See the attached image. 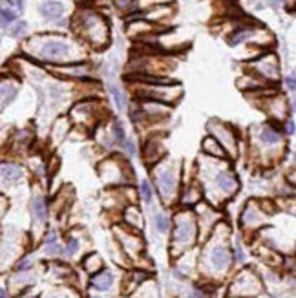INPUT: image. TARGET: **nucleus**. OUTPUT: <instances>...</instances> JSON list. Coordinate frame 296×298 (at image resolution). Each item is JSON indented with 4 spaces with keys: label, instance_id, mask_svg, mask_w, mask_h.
Returning <instances> with one entry per match:
<instances>
[{
    "label": "nucleus",
    "instance_id": "1",
    "mask_svg": "<svg viewBox=\"0 0 296 298\" xmlns=\"http://www.w3.org/2000/svg\"><path fill=\"white\" fill-rule=\"evenodd\" d=\"M258 141H260V147H263V149L276 150L283 147V135H281L280 128L273 127V125H265V127L260 128Z\"/></svg>",
    "mask_w": 296,
    "mask_h": 298
},
{
    "label": "nucleus",
    "instance_id": "2",
    "mask_svg": "<svg viewBox=\"0 0 296 298\" xmlns=\"http://www.w3.org/2000/svg\"><path fill=\"white\" fill-rule=\"evenodd\" d=\"M194 238H196V225H194V222L189 216L179 218L174 231V242L179 243V245H190L194 242Z\"/></svg>",
    "mask_w": 296,
    "mask_h": 298
},
{
    "label": "nucleus",
    "instance_id": "3",
    "mask_svg": "<svg viewBox=\"0 0 296 298\" xmlns=\"http://www.w3.org/2000/svg\"><path fill=\"white\" fill-rule=\"evenodd\" d=\"M209 128L212 130V135H216V139H223L221 143H225V147L232 150V154L236 152V145H238V139H236V134L234 130L227 125H220L218 121L216 123H209Z\"/></svg>",
    "mask_w": 296,
    "mask_h": 298
},
{
    "label": "nucleus",
    "instance_id": "4",
    "mask_svg": "<svg viewBox=\"0 0 296 298\" xmlns=\"http://www.w3.org/2000/svg\"><path fill=\"white\" fill-rule=\"evenodd\" d=\"M157 185H159V190L165 198H170L172 194L175 192V186H177V178H175V172L172 168H165L157 176Z\"/></svg>",
    "mask_w": 296,
    "mask_h": 298
},
{
    "label": "nucleus",
    "instance_id": "5",
    "mask_svg": "<svg viewBox=\"0 0 296 298\" xmlns=\"http://www.w3.org/2000/svg\"><path fill=\"white\" fill-rule=\"evenodd\" d=\"M209 260H210L214 269L225 271V269L228 267V263H230V253H228L227 247L216 245L210 249V253H209Z\"/></svg>",
    "mask_w": 296,
    "mask_h": 298
},
{
    "label": "nucleus",
    "instance_id": "6",
    "mask_svg": "<svg viewBox=\"0 0 296 298\" xmlns=\"http://www.w3.org/2000/svg\"><path fill=\"white\" fill-rule=\"evenodd\" d=\"M70 53V46L62 40H50L42 48V55L46 59H62Z\"/></svg>",
    "mask_w": 296,
    "mask_h": 298
},
{
    "label": "nucleus",
    "instance_id": "7",
    "mask_svg": "<svg viewBox=\"0 0 296 298\" xmlns=\"http://www.w3.org/2000/svg\"><path fill=\"white\" fill-rule=\"evenodd\" d=\"M216 185L220 186L225 194H234L240 186V181L232 172H220L216 176Z\"/></svg>",
    "mask_w": 296,
    "mask_h": 298
},
{
    "label": "nucleus",
    "instance_id": "8",
    "mask_svg": "<svg viewBox=\"0 0 296 298\" xmlns=\"http://www.w3.org/2000/svg\"><path fill=\"white\" fill-rule=\"evenodd\" d=\"M234 285H242V291H245V295H256L260 291V282L256 276H252L251 273L238 276Z\"/></svg>",
    "mask_w": 296,
    "mask_h": 298
},
{
    "label": "nucleus",
    "instance_id": "9",
    "mask_svg": "<svg viewBox=\"0 0 296 298\" xmlns=\"http://www.w3.org/2000/svg\"><path fill=\"white\" fill-rule=\"evenodd\" d=\"M203 152L209 154V156H214V157H225V149L220 145V141L216 137H205L203 139Z\"/></svg>",
    "mask_w": 296,
    "mask_h": 298
},
{
    "label": "nucleus",
    "instance_id": "10",
    "mask_svg": "<svg viewBox=\"0 0 296 298\" xmlns=\"http://www.w3.org/2000/svg\"><path fill=\"white\" fill-rule=\"evenodd\" d=\"M261 210L254 205V203H249L247 207H245V212H243L242 216V222L245 225H258L260 222H261Z\"/></svg>",
    "mask_w": 296,
    "mask_h": 298
},
{
    "label": "nucleus",
    "instance_id": "11",
    "mask_svg": "<svg viewBox=\"0 0 296 298\" xmlns=\"http://www.w3.org/2000/svg\"><path fill=\"white\" fill-rule=\"evenodd\" d=\"M31 212H33L35 222H38V224H44V222H46V205H44V200H42L40 196L33 198V203H31Z\"/></svg>",
    "mask_w": 296,
    "mask_h": 298
},
{
    "label": "nucleus",
    "instance_id": "12",
    "mask_svg": "<svg viewBox=\"0 0 296 298\" xmlns=\"http://www.w3.org/2000/svg\"><path fill=\"white\" fill-rule=\"evenodd\" d=\"M2 178H4V181H17V179L22 178V170H20V167L13 163H4L2 165Z\"/></svg>",
    "mask_w": 296,
    "mask_h": 298
},
{
    "label": "nucleus",
    "instance_id": "13",
    "mask_svg": "<svg viewBox=\"0 0 296 298\" xmlns=\"http://www.w3.org/2000/svg\"><path fill=\"white\" fill-rule=\"evenodd\" d=\"M40 13H42L46 19H57V17L62 15V4H59V2L42 4V6H40Z\"/></svg>",
    "mask_w": 296,
    "mask_h": 298
},
{
    "label": "nucleus",
    "instance_id": "14",
    "mask_svg": "<svg viewBox=\"0 0 296 298\" xmlns=\"http://www.w3.org/2000/svg\"><path fill=\"white\" fill-rule=\"evenodd\" d=\"M112 282H114V276H112V273H101V275H97L95 278H93V287L95 289H101V291H106L112 287Z\"/></svg>",
    "mask_w": 296,
    "mask_h": 298
},
{
    "label": "nucleus",
    "instance_id": "15",
    "mask_svg": "<svg viewBox=\"0 0 296 298\" xmlns=\"http://www.w3.org/2000/svg\"><path fill=\"white\" fill-rule=\"evenodd\" d=\"M59 253H61V247L57 243V234L50 232L48 238H46V254L48 256H57Z\"/></svg>",
    "mask_w": 296,
    "mask_h": 298
},
{
    "label": "nucleus",
    "instance_id": "16",
    "mask_svg": "<svg viewBox=\"0 0 296 298\" xmlns=\"http://www.w3.org/2000/svg\"><path fill=\"white\" fill-rule=\"evenodd\" d=\"M17 95V88L15 86H9L8 88V82H4L2 84V108H6L8 106V101L11 103Z\"/></svg>",
    "mask_w": 296,
    "mask_h": 298
},
{
    "label": "nucleus",
    "instance_id": "17",
    "mask_svg": "<svg viewBox=\"0 0 296 298\" xmlns=\"http://www.w3.org/2000/svg\"><path fill=\"white\" fill-rule=\"evenodd\" d=\"M110 93L114 97L117 108H119V110H124V108H126V99H124V93H122L121 90L117 88V86H114V84H110Z\"/></svg>",
    "mask_w": 296,
    "mask_h": 298
},
{
    "label": "nucleus",
    "instance_id": "18",
    "mask_svg": "<svg viewBox=\"0 0 296 298\" xmlns=\"http://www.w3.org/2000/svg\"><path fill=\"white\" fill-rule=\"evenodd\" d=\"M154 225H156V229L159 232H167L170 229V220H168L165 214H156L154 218Z\"/></svg>",
    "mask_w": 296,
    "mask_h": 298
},
{
    "label": "nucleus",
    "instance_id": "19",
    "mask_svg": "<svg viewBox=\"0 0 296 298\" xmlns=\"http://www.w3.org/2000/svg\"><path fill=\"white\" fill-rule=\"evenodd\" d=\"M84 267L88 269L90 273H93L95 269L101 267V260H99L97 254H91V256H88V258H86V261H84Z\"/></svg>",
    "mask_w": 296,
    "mask_h": 298
},
{
    "label": "nucleus",
    "instance_id": "20",
    "mask_svg": "<svg viewBox=\"0 0 296 298\" xmlns=\"http://www.w3.org/2000/svg\"><path fill=\"white\" fill-rule=\"evenodd\" d=\"M15 20V13L13 11H9L8 8H2V26L6 28L8 24H11Z\"/></svg>",
    "mask_w": 296,
    "mask_h": 298
},
{
    "label": "nucleus",
    "instance_id": "21",
    "mask_svg": "<svg viewBox=\"0 0 296 298\" xmlns=\"http://www.w3.org/2000/svg\"><path fill=\"white\" fill-rule=\"evenodd\" d=\"M141 198H143L146 203H150V200H152V188H150V185H148L146 181L141 183Z\"/></svg>",
    "mask_w": 296,
    "mask_h": 298
},
{
    "label": "nucleus",
    "instance_id": "22",
    "mask_svg": "<svg viewBox=\"0 0 296 298\" xmlns=\"http://www.w3.org/2000/svg\"><path fill=\"white\" fill-rule=\"evenodd\" d=\"M77 249H79V242L75 238H70L68 240V245H66V251L64 253L68 254V256H73L77 253Z\"/></svg>",
    "mask_w": 296,
    "mask_h": 298
},
{
    "label": "nucleus",
    "instance_id": "23",
    "mask_svg": "<svg viewBox=\"0 0 296 298\" xmlns=\"http://www.w3.org/2000/svg\"><path fill=\"white\" fill-rule=\"evenodd\" d=\"M283 132L287 135H293L296 132V125H295V121L293 119H285L283 121Z\"/></svg>",
    "mask_w": 296,
    "mask_h": 298
},
{
    "label": "nucleus",
    "instance_id": "24",
    "mask_svg": "<svg viewBox=\"0 0 296 298\" xmlns=\"http://www.w3.org/2000/svg\"><path fill=\"white\" fill-rule=\"evenodd\" d=\"M24 31H26V22H18L15 28H11V37H18V35H22Z\"/></svg>",
    "mask_w": 296,
    "mask_h": 298
},
{
    "label": "nucleus",
    "instance_id": "25",
    "mask_svg": "<svg viewBox=\"0 0 296 298\" xmlns=\"http://www.w3.org/2000/svg\"><path fill=\"white\" fill-rule=\"evenodd\" d=\"M122 147H124V149L128 150L130 156H134V154H136V147H134V143H132V141H126V143H124V145H122Z\"/></svg>",
    "mask_w": 296,
    "mask_h": 298
},
{
    "label": "nucleus",
    "instance_id": "26",
    "mask_svg": "<svg viewBox=\"0 0 296 298\" xmlns=\"http://www.w3.org/2000/svg\"><path fill=\"white\" fill-rule=\"evenodd\" d=\"M28 267H30V260H28V258L18 263V269H20V271H22V269H28Z\"/></svg>",
    "mask_w": 296,
    "mask_h": 298
},
{
    "label": "nucleus",
    "instance_id": "27",
    "mask_svg": "<svg viewBox=\"0 0 296 298\" xmlns=\"http://www.w3.org/2000/svg\"><path fill=\"white\" fill-rule=\"evenodd\" d=\"M115 2H117V4H119V6L122 8V6H126V4H128L130 0H115Z\"/></svg>",
    "mask_w": 296,
    "mask_h": 298
},
{
    "label": "nucleus",
    "instance_id": "28",
    "mask_svg": "<svg viewBox=\"0 0 296 298\" xmlns=\"http://www.w3.org/2000/svg\"><path fill=\"white\" fill-rule=\"evenodd\" d=\"M289 179H291V181H293V183H296V172H293V174H291V176H289Z\"/></svg>",
    "mask_w": 296,
    "mask_h": 298
},
{
    "label": "nucleus",
    "instance_id": "29",
    "mask_svg": "<svg viewBox=\"0 0 296 298\" xmlns=\"http://www.w3.org/2000/svg\"><path fill=\"white\" fill-rule=\"evenodd\" d=\"M271 4H273L274 8H276V6H278V4H280V0H271Z\"/></svg>",
    "mask_w": 296,
    "mask_h": 298
},
{
    "label": "nucleus",
    "instance_id": "30",
    "mask_svg": "<svg viewBox=\"0 0 296 298\" xmlns=\"http://www.w3.org/2000/svg\"><path fill=\"white\" fill-rule=\"evenodd\" d=\"M2 298H8V295H6V289H2Z\"/></svg>",
    "mask_w": 296,
    "mask_h": 298
},
{
    "label": "nucleus",
    "instance_id": "31",
    "mask_svg": "<svg viewBox=\"0 0 296 298\" xmlns=\"http://www.w3.org/2000/svg\"><path fill=\"white\" fill-rule=\"evenodd\" d=\"M293 161H295V165H296V154H295V157H293Z\"/></svg>",
    "mask_w": 296,
    "mask_h": 298
},
{
    "label": "nucleus",
    "instance_id": "32",
    "mask_svg": "<svg viewBox=\"0 0 296 298\" xmlns=\"http://www.w3.org/2000/svg\"><path fill=\"white\" fill-rule=\"evenodd\" d=\"M55 298H57V297H55Z\"/></svg>",
    "mask_w": 296,
    "mask_h": 298
}]
</instances>
